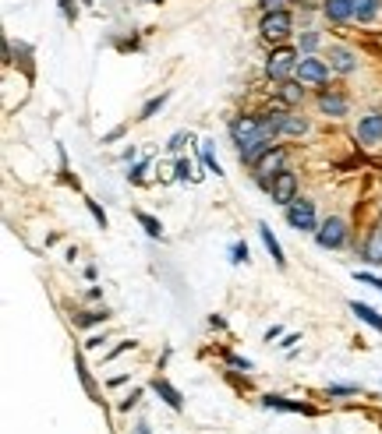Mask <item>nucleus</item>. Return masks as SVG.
Listing matches in <instances>:
<instances>
[{"label":"nucleus","mask_w":382,"mask_h":434,"mask_svg":"<svg viewBox=\"0 0 382 434\" xmlns=\"http://www.w3.org/2000/svg\"><path fill=\"white\" fill-rule=\"evenodd\" d=\"M230 138H233V145H238L241 163H248V166H255V163L276 145V141H269L266 135H262L258 113H248V117H238V120H233V124H230Z\"/></svg>","instance_id":"nucleus-1"},{"label":"nucleus","mask_w":382,"mask_h":434,"mask_svg":"<svg viewBox=\"0 0 382 434\" xmlns=\"http://www.w3.org/2000/svg\"><path fill=\"white\" fill-rule=\"evenodd\" d=\"M287 170V148H280V145H273L269 152H266V156H262L258 163H255V184H258V188H266L269 191V184L280 177Z\"/></svg>","instance_id":"nucleus-2"},{"label":"nucleus","mask_w":382,"mask_h":434,"mask_svg":"<svg viewBox=\"0 0 382 434\" xmlns=\"http://www.w3.org/2000/svg\"><path fill=\"white\" fill-rule=\"evenodd\" d=\"M298 71V50H290V46H276L266 60V75L273 81H290V75Z\"/></svg>","instance_id":"nucleus-3"},{"label":"nucleus","mask_w":382,"mask_h":434,"mask_svg":"<svg viewBox=\"0 0 382 434\" xmlns=\"http://www.w3.org/2000/svg\"><path fill=\"white\" fill-rule=\"evenodd\" d=\"M258 28H262V39L266 43H283L294 32V14L290 11H269Z\"/></svg>","instance_id":"nucleus-4"},{"label":"nucleus","mask_w":382,"mask_h":434,"mask_svg":"<svg viewBox=\"0 0 382 434\" xmlns=\"http://www.w3.org/2000/svg\"><path fill=\"white\" fill-rule=\"evenodd\" d=\"M315 240H318V247H326V251H336V247L347 244V223L340 215H330V219L315 230Z\"/></svg>","instance_id":"nucleus-5"},{"label":"nucleus","mask_w":382,"mask_h":434,"mask_svg":"<svg viewBox=\"0 0 382 434\" xmlns=\"http://www.w3.org/2000/svg\"><path fill=\"white\" fill-rule=\"evenodd\" d=\"M287 223H290L294 230H305V233L318 230V223H315V205H312L308 198L290 201V205H287Z\"/></svg>","instance_id":"nucleus-6"},{"label":"nucleus","mask_w":382,"mask_h":434,"mask_svg":"<svg viewBox=\"0 0 382 434\" xmlns=\"http://www.w3.org/2000/svg\"><path fill=\"white\" fill-rule=\"evenodd\" d=\"M269 198L276 205H290V201H298V177H294V170H283L273 184H269Z\"/></svg>","instance_id":"nucleus-7"},{"label":"nucleus","mask_w":382,"mask_h":434,"mask_svg":"<svg viewBox=\"0 0 382 434\" xmlns=\"http://www.w3.org/2000/svg\"><path fill=\"white\" fill-rule=\"evenodd\" d=\"M294 75H298V81H305V85H326L330 81V64H322L318 57H301Z\"/></svg>","instance_id":"nucleus-8"},{"label":"nucleus","mask_w":382,"mask_h":434,"mask_svg":"<svg viewBox=\"0 0 382 434\" xmlns=\"http://www.w3.org/2000/svg\"><path fill=\"white\" fill-rule=\"evenodd\" d=\"M330 68H333L336 75H354V71H358L354 50H347V46H330Z\"/></svg>","instance_id":"nucleus-9"},{"label":"nucleus","mask_w":382,"mask_h":434,"mask_svg":"<svg viewBox=\"0 0 382 434\" xmlns=\"http://www.w3.org/2000/svg\"><path fill=\"white\" fill-rule=\"evenodd\" d=\"M318 110L326 113V117H347V99L340 96V92L322 88V92H318Z\"/></svg>","instance_id":"nucleus-10"},{"label":"nucleus","mask_w":382,"mask_h":434,"mask_svg":"<svg viewBox=\"0 0 382 434\" xmlns=\"http://www.w3.org/2000/svg\"><path fill=\"white\" fill-rule=\"evenodd\" d=\"M358 138H361L365 145L382 141V113H368V117H361V124H358Z\"/></svg>","instance_id":"nucleus-11"},{"label":"nucleus","mask_w":382,"mask_h":434,"mask_svg":"<svg viewBox=\"0 0 382 434\" xmlns=\"http://www.w3.org/2000/svg\"><path fill=\"white\" fill-rule=\"evenodd\" d=\"M322 11L330 21H354V0H326Z\"/></svg>","instance_id":"nucleus-12"},{"label":"nucleus","mask_w":382,"mask_h":434,"mask_svg":"<svg viewBox=\"0 0 382 434\" xmlns=\"http://www.w3.org/2000/svg\"><path fill=\"white\" fill-rule=\"evenodd\" d=\"M153 392H156V395H160V399L166 402V406H170V410H184V399H181V392H178V388H173L170 382L156 378V382H153Z\"/></svg>","instance_id":"nucleus-13"},{"label":"nucleus","mask_w":382,"mask_h":434,"mask_svg":"<svg viewBox=\"0 0 382 434\" xmlns=\"http://www.w3.org/2000/svg\"><path fill=\"white\" fill-rule=\"evenodd\" d=\"M262 406L287 410V413H315L312 406H305V402H290V399H280V395H262Z\"/></svg>","instance_id":"nucleus-14"},{"label":"nucleus","mask_w":382,"mask_h":434,"mask_svg":"<svg viewBox=\"0 0 382 434\" xmlns=\"http://www.w3.org/2000/svg\"><path fill=\"white\" fill-rule=\"evenodd\" d=\"M305 99V81H280V103L283 106H298Z\"/></svg>","instance_id":"nucleus-15"},{"label":"nucleus","mask_w":382,"mask_h":434,"mask_svg":"<svg viewBox=\"0 0 382 434\" xmlns=\"http://www.w3.org/2000/svg\"><path fill=\"white\" fill-rule=\"evenodd\" d=\"M258 237H262V244H266V251L273 255V262L283 268V265H287V258H283V251H280V240L273 237V230H269L266 223H258Z\"/></svg>","instance_id":"nucleus-16"},{"label":"nucleus","mask_w":382,"mask_h":434,"mask_svg":"<svg viewBox=\"0 0 382 434\" xmlns=\"http://www.w3.org/2000/svg\"><path fill=\"white\" fill-rule=\"evenodd\" d=\"M365 258H368L372 265H382V226H375V230L368 233V240H365Z\"/></svg>","instance_id":"nucleus-17"},{"label":"nucleus","mask_w":382,"mask_h":434,"mask_svg":"<svg viewBox=\"0 0 382 434\" xmlns=\"http://www.w3.org/2000/svg\"><path fill=\"white\" fill-rule=\"evenodd\" d=\"M350 311H354L361 322H368L372 328H379V332H382V315L375 311V307H368V304H358V300H350Z\"/></svg>","instance_id":"nucleus-18"},{"label":"nucleus","mask_w":382,"mask_h":434,"mask_svg":"<svg viewBox=\"0 0 382 434\" xmlns=\"http://www.w3.org/2000/svg\"><path fill=\"white\" fill-rule=\"evenodd\" d=\"M382 8V0H354V21H372Z\"/></svg>","instance_id":"nucleus-19"},{"label":"nucleus","mask_w":382,"mask_h":434,"mask_svg":"<svg viewBox=\"0 0 382 434\" xmlns=\"http://www.w3.org/2000/svg\"><path fill=\"white\" fill-rule=\"evenodd\" d=\"M283 135H290V138L308 135V120H305V117H298V113H287V120H283Z\"/></svg>","instance_id":"nucleus-20"},{"label":"nucleus","mask_w":382,"mask_h":434,"mask_svg":"<svg viewBox=\"0 0 382 434\" xmlns=\"http://www.w3.org/2000/svg\"><path fill=\"white\" fill-rule=\"evenodd\" d=\"M110 318V311L106 307H96V311H85V315H75V325H82V328H89V325H96V322H106Z\"/></svg>","instance_id":"nucleus-21"},{"label":"nucleus","mask_w":382,"mask_h":434,"mask_svg":"<svg viewBox=\"0 0 382 434\" xmlns=\"http://www.w3.org/2000/svg\"><path fill=\"white\" fill-rule=\"evenodd\" d=\"M135 219L145 226V233H149V237H163V226H160L156 215H149V212H135Z\"/></svg>","instance_id":"nucleus-22"},{"label":"nucleus","mask_w":382,"mask_h":434,"mask_svg":"<svg viewBox=\"0 0 382 434\" xmlns=\"http://www.w3.org/2000/svg\"><path fill=\"white\" fill-rule=\"evenodd\" d=\"M163 103H166V92H160V96H156V99H149V103H145L138 117H142V120H149V117H153L156 110H163Z\"/></svg>","instance_id":"nucleus-23"},{"label":"nucleus","mask_w":382,"mask_h":434,"mask_svg":"<svg viewBox=\"0 0 382 434\" xmlns=\"http://www.w3.org/2000/svg\"><path fill=\"white\" fill-rule=\"evenodd\" d=\"M318 43H322V36H318V32H305V36H301V53L308 57V53H312Z\"/></svg>","instance_id":"nucleus-24"},{"label":"nucleus","mask_w":382,"mask_h":434,"mask_svg":"<svg viewBox=\"0 0 382 434\" xmlns=\"http://www.w3.org/2000/svg\"><path fill=\"white\" fill-rule=\"evenodd\" d=\"M195 180V173H191V163L188 159H178V166H173V180Z\"/></svg>","instance_id":"nucleus-25"},{"label":"nucleus","mask_w":382,"mask_h":434,"mask_svg":"<svg viewBox=\"0 0 382 434\" xmlns=\"http://www.w3.org/2000/svg\"><path fill=\"white\" fill-rule=\"evenodd\" d=\"M145 170H149V159H142V163H135V166L128 170V180H131V184H142Z\"/></svg>","instance_id":"nucleus-26"},{"label":"nucleus","mask_w":382,"mask_h":434,"mask_svg":"<svg viewBox=\"0 0 382 434\" xmlns=\"http://www.w3.org/2000/svg\"><path fill=\"white\" fill-rule=\"evenodd\" d=\"M326 395L343 399V395H358V388H354V385H330V388H326Z\"/></svg>","instance_id":"nucleus-27"},{"label":"nucleus","mask_w":382,"mask_h":434,"mask_svg":"<svg viewBox=\"0 0 382 434\" xmlns=\"http://www.w3.org/2000/svg\"><path fill=\"white\" fill-rule=\"evenodd\" d=\"M230 262H233V265L248 262V244H233V247H230Z\"/></svg>","instance_id":"nucleus-28"},{"label":"nucleus","mask_w":382,"mask_h":434,"mask_svg":"<svg viewBox=\"0 0 382 434\" xmlns=\"http://www.w3.org/2000/svg\"><path fill=\"white\" fill-rule=\"evenodd\" d=\"M188 141H191V135H184V131H178V135H173V138L166 141V148H170V152H181V148H184Z\"/></svg>","instance_id":"nucleus-29"},{"label":"nucleus","mask_w":382,"mask_h":434,"mask_svg":"<svg viewBox=\"0 0 382 434\" xmlns=\"http://www.w3.org/2000/svg\"><path fill=\"white\" fill-rule=\"evenodd\" d=\"M85 205H89V212H93V219H96L99 226H106V212H103V208H99V205H96L93 198H85Z\"/></svg>","instance_id":"nucleus-30"},{"label":"nucleus","mask_w":382,"mask_h":434,"mask_svg":"<svg viewBox=\"0 0 382 434\" xmlns=\"http://www.w3.org/2000/svg\"><path fill=\"white\" fill-rule=\"evenodd\" d=\"M202 163H205V166H209L213 173H220V163H216V156H213V148H209V145H205V148H202Z\"/></svg>","instance_id":"nucleus-31"},{"label":"nucleus","mask_w":382,"mask_h":434,"mask_svg":"<svg viewBox=\"0 0 382 434\" xmlns=\"http://www.w3.org/2000/svg\"><path fill=\"white\" fill-rule=\"evenodd\" d=\"M354 279H358V283H368V286H375V290H382V279H379V275H368V272H358Z\"/></svg>","instance_id":"nucleus-32"},{"label":"nucleus","mask_w":382,"mask_h":434,"mask_svg":"<svg viewBox=\"0 0 382 434\" xmlns=\"http://www.w3.org/2000/svg\"><path fill=\"white\" fill-rule=\"evenodd\" d=\"M227 364L238 367V371H248V367H251V360H241V357H233V353H227Z\"/></svg>","instance_id":"nucleus-33"},{"label":"nucleus","mask_w":382,"mask_h":434,"mask_svg":"<svg viewBox=\"0 0 382 434\" xmlns=\"http://www.w3.org/2000/svg\"><path fill=\"white\" fill-rule=\"evenodd\" d=\"M258 4H262V11H283V0H258Z\"/></svg>","instance_id":"nucleus-34"},{"label":"nucleus","mask_w":382,"mask_h":434,"mask_svg":"<svg viewBox=\"0 0 382 434\" xmlns=\"http://www.w3.org/2000/svg\"><path fill=\"white\" fill-rule=\"evenodd\" d=\"M138 399H142V392H131V399H124V402H121V410H131Z\"/></svg>","instance_id":"nucleus-35"},{"label":"nucleus","mask_w":382,"mask_h":434,"mask_svg":"<svg viewBox=\"0 0 382 434\" xmlns=\"http://www.w3.org/2000/svg\"><path fill=\"white\" fill-rule=\"evenodd\" d=\"M103 343H106V335H93L89 343H85V346H89V350H96V346H103Z\"/></svg>","instance_id":"nucleus-36"},{"label":"nucleus","mask_w":382,"mask_h":434,"mask_svg":"<svg viewBox=\"0 0 382 434\" xmlns=\"http://www.w3.org/2000/svg\"><path fill=\"white\" fill-rule=\"evenodd\" d=\"M61 8H64V14H68V18H75V8H71V0H61Z\"/></svg>","instance_id":"nucleus-37"},{"label":"nucleus","mask_w":382,"mask_h":434,"mask_svg":"<svg viewBox=\"0 0 382 434\" xmlns=\"http://www.w3.org/2000/svg\"><path fill=\"white\" fill-rule=\"evenodd\" d=\"M156 4H160V0H156Z\"/></svg>","instance_id":"nucleus-38"}]
</instances>
